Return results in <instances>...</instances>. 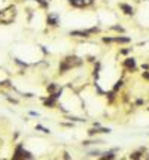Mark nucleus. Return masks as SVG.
<instances>
[{"label": "nucleus", "instance_id": "f257e3e1", "mask_svg": "<svg viewBox=\"0 0 149 160\" xmlns=\"http://www.w3.org/2000/svg\"><path fill=\"white\" fill-rule=\"evenodd\" d=\"M81 64H82V60H81L79 57H74V56L66 57V58L61 61L60 72H66V70H69V69H72V67H76V66H81Z\"/></svg>", "mask_w": 149, "mask_h": 160}, {"label": "nucleus", "instance_id": "f03ea898", "mask_svg": "<svg viewBox=\"0 0 149 160\" xmlns=\"http://www.w3.org/2000/svg\"><path fill=\"white\" fill-rule=\"evenodd\" d=\"M15 15H17V9L15 6H9L3 11H0V23L3 24H9L15 20Z\"/></svg>", "mask_w": 149, "mask_h": 160}, {"label": "nucleus", "instance_id": "7ed1b4c3", "mask_svg": "<svg viewBox=\"0 0 149 160\" xmlns=\"http://www.w3.org/2000/svg\"><path fill=\"white\" fill-rule=\"evenodd\" d=\"M94 31H97V28H90V30H87V31H79V30H76V31H72L70 34L72 36H79V37H88L91 33H94Z\"/></svg>", "mask_w": 149, "mask_h": 160}, {"label": "nucleus", "instance_id": "20e7f679", "mask_svg": "<svg viewBox=\"0 0 149 160\" xmlns=\"http://www.w3.org/2000/svg\"><path fill=\"white\" fill-rule=\"evenodd\" d=\"M69 2L74 8H84L85 5H88V2H85V0H69Z\"/></svg>", "mask_w": 149, "mask_h": 160}, {"label": "nucleus", "instance_id": "39448f33", "mask_svg": "<svg viewBox=\"0 0 149 160\" xmlns=\"http://www.w3.org/2000/svg\"><path fill=\"white\" fill-rule=\"evenodd\" d=\"M124 64H125V67H128V69H134L136 67V60L134 58H127L125 61H124Z\"/></svg>", "mask_w": 149, "mask_h": 160}, {"label": "nucleus", "instance_id": "423d86ee", "mask_svg": "<svg viewBox=\"0 0 149 160\" xmlns=\"http://www.w3.org/2000/svg\"><path fill=\"white\" fill-rule=\"evenodd\" d=\"M121 9H122L127 15H131V14H133V8L128 6V5H124V3H122V5H121Z\"/></svg>", "mask_w": 149, "mask_h": 160}, {"label": "nucleus", "instance_id": "0eeeda50", "mask_svg": "<svg viewBox=\"0 0 149 160\" xmlns=\"http://www.w3.org/2000/svg\"><path fill=\"white\" fill-rule=\"evenodd\" d=\"M114 159H115L114 153H106V154H104V157H101L100 160H114Z\"/></svg>", "mask_w": 149, "mask_h": 160}, {"label": "nucleus", "instance_id": "6e6552de", "mask_svg": "<svg viewBox=\"0 0 149 160\" xmlns=\"http://www.w3.org/2000/svg\"><path fill=\"white\" fill-rule=\"evenodd\" d=\"M48 23L51 26H57V18L55 17H48Z\"/></svg>", "mask_w": 149, "mask_h": 160}, {"label": "nucleus", "instance_id": "1a4fd4ad", "mask_svg": "<svg viewBox=\"0 0 149 160\" xmlns=\"http://www.w3.org/2000/svg\"><path fill=\"white\" fill-rule=\"evenodd\" d=\"M143 78H145V79H149V72H145V73H143Z\"/></svg>", "mask_w": 149, "mask_h": 160}, {"label": "nucleus", "instance_id": "9d476101", "mask_svg": "<svg viewBox=\"0 0 149 160\" xmlns=\"http://www.w3.org/2000/svg\"><path fill=\"white\" fill-rule=\"evenodd\" d=\"M0 145H2V141H0Z\"/></svg>", "mask_w": 149, "mask_h": 160}]
</instances>
